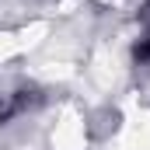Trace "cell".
I'll list each match as a JSON object with an SVG mask.
<instances>
[{
	"instance_id": "1",
	"label": "cell",
	"mask_w": 150,
	"mask_h": 150,
	"mask_svg": "<svg viewBox=\"0 0 150 150\" xmlns=\"http://www.w3.org/2000/svg\"><path fill=\"white\" fill-rule=\"evenodd\" d=\"M133 56H136L140 63H150V38H143V42H140V45L133 49Z\"/></svg>"
}]
</instances>
